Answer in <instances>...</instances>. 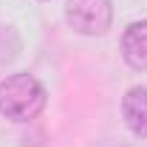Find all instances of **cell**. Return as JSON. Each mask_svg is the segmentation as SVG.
Instances as JSON below:
<instances>
[{
    "mask_svg": "<svg viewBox=\"0 0 147 147\" xmlns=\"http://www.w3.org/2000/svg\"><path fill=\"white\" fill-rule=\"evenodd\" d=\"M122 54H125V62L130 68H136V71L147 68V20H136L125 28Z\"/></svg>",
    "mask_w": 147,
    "mask_h": 147,
    "instance_id": "cell-4",
    "label": "cell"
},
{
    "mask_svg": "<svg viewBox=\"0 0 147 147\" xmlns=\"http://www.w3.org/2000/svg\"><path fill=\"white\" fill-rule=\"evenodd\" d=\"M45 88L31 74H11L0 82V113L11 122H31L45 108Z\"/></svg>",
    "mask_w": 147,
    "mask_h": 147,
    "instance_id": "cell-1",
    "label": "cell"
},
{
    "mask_svg": "<svg viewBox=\"0 0 147 147\" xmlns=\"http://www.w3.org/2000/svg\"><path fill=\"white\" fill-rule=\"evenodd\" d=\"M122 116H125V125L133 136L147 139V88L136 85L125 93L122 99Z\"/></svg>",
    "mask_w": 147,
    "mask_h": 147,
    "instance_id": "cell-3",
    "label": "cell"
},
{
    "mask_svg": "<svg viewBox=\"0 0 147 147\" xmlns=\"http://www.w3.org/2000/svg\"><path fill=\"white\" fill-rule=\"evenodd\" d=\"M65 17L74 31L85 37H99L110 28L113 6H110V0H68Z\"/></svg>",
    "mask_w": 147,
    "mask_h": 147,
    "instance_id": "cell-2",
    "label": "cell"
}]
</instances>
